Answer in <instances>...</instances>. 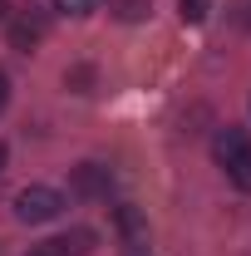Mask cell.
<instances>
[{
    "mask_svg": "<svg viewBox=\"0 0 251 256\" xmlns=\"http://www.w3.org/2000/svg\"><path fill=\"white\" fill-rule=\"evenodd\" d=\"M60 212H64V197L54 188H40V182H34V188H25L15 197V217H20V222H54Z\"/></svg>",
    "mask_w": 251,
    "mask_h": 256,
    "instance_id": "1",
    "label": "cell"
},
{
    "mask_svg": "<svg viewBox=\"0 0 251 256\" xmlns=\"http://www.w3.org/2000/svg\"><path fill=\"white\" fill-rule=\"evenodd\" d=\"M69 188H74V197H84V202H98V197L114 192V172L104 162H79V168H69Z\"/></svg>",
    "mask_w": 251,
    "mask_h": 256,
    "instance_id": "2",
    "label": "cell"
},
{
    "mask_svg": "<svg viewBox=\"0 0 251 256\" xmlns=\"http://www.w3.org/2000/svg\"><path fill=\"white\" fill-rule=\"evenodd\" d=\"M114 226H118V236H124V252L128 256H143V252H148V217H143L133 202L114 207Z\"/></svg>",
    "mask_w": 251,
    "mask_h": 256,
    "instance_id": "3",
    "label": "cell"
},
{
    "mask_svg": "<svg viewBox=\"0 0 251 256\" xmlns=\"http://www.w3.org/2000/svg\"><path fill=\"white\" fill-rule=\"evenodd\" d=\"M94 232L89 226H74V232H64V236H50V242H40L30 246L25 256H94Z\"/></svg>",
    "mask_w": 251,
    "mask_h": 256,
    "instance_id": "4",
    "label": "cell"
},
{
    "mask_svg": "<svg viewBox=\"0 0 251 256\" xmlns=\"http://www.w3.org/2000/svg\"><path fill=\"white\" fill-rule=\"evenodd\" d=\"M246 148H251V138H246V128H242V124H222L217 133H212V158H217L222 168H232Z\"/></svg>",
    "mask_w": 251,
    "mask_h": 256,
    "instance_id": "5",
    "label": "cell"
},
{
    "mask_svg": "<svg viewBox=\"0 0 251 256\" xmlns=\"http://www.w3.org/2000/svg\"><path fill=\"white\" fill-rule=\"evenodd\" d=\"M40 40H44V15H15L10 20V50L30 54Z\"/></svg>",
    "mask_w": 251,
    "mask_h": 256,
    "instance_id": "6",
    "label": "cell"
},
{
    "mask_svg": "<svg viewBox=\"0 0 251 256\" xmlns=\"http://www.w3.org/2000/svg\"><path fill=\"white\" fill-rule=\"evenodd\" d=\"M207 10H212V0H178L182 25H202V20H207Z\"/></svg>",
    "mask_w": 251,
    "mask_h": 256,
    "instance_id": "7",
    "label": "cell"
},
{
    "mask_svg": "<svg viewBox=\"0 0 251 256\" xmlns=\"http://www.w3.org/2000/svg\"><path fill=\"white\" fill-rule=\"evenodd\" d=\"M226 172H232V182H236V188H242V192H251V148H246V153H242V158H236V162H232Z\"/></svg>",
    "mask_w": 251,
    "mask_h": 256,
    "instance_id": "8",
    "label": "cell"
},
{
    "mask_svg": "<svg viewBox=\"0 0 251 256\" xmlns=\"http://www.w3.org/2000/svg\"><path fill=\"white\" fill-rule=\"evenodd\" d=\"M54 10H60V15H74V20H79V15L98 10V0H54Z\"/></svg>",
    "mask_w": 251,
    "mask_h": 256,
    "instance_id": "9",
    "label": "cell"
},
{
    "mask_svg": "<svg viewBox=\"0 0 251 256\" xmlns=\"http://www.w3.org/2000/svg\"><path fill=\"white\" fill-rule=\"evenodd\" d=\"M64 84H74L79 94H89V84H94V69H69V74H64Z\"/></svg>",
    "mask_w": 251,
    "mask_h": 256,
    "instance_id": "10",
    "label": "cell"
},
{
    "mask_svg": "<svg viewBox=\"0 0 251 256\" xmlns=\"http://www.w3.org/2000/svg\"><path fill=\"white\" fill-rule=\"evenodd\" d=\"M118 5H124V10H118L124 20H143V15H148V5H143V0H118Z\"/></svg>",
    "mask_w": 251,
    "mask_h": 256,
    "instance_id": "11",
    "label": "cell"
},
{
    "mask_svg": "<svg viewBox=\"0 0 251 256\" xmlns=\"http://www.w3.org/2000/svg\"><path fill=\"white\" fill-rule=\"evenodd\" d=\"M232 20H236V25H242V30H251V0H242V5H236V10H232Z\"/></svg>",
    "mask_w": 251,
    "mask_h": 256,
    "instance_id": "12",
    "label": "cell"
},
{
    "mask_svg": "<svg viewBox=\"0 0 251 256\" xmlns=\"http://www.w3.org/2000/svg\"><path fill=\"white\" fill-rule=\"evenodd\" d=\"M5 104H10V79L0 74V108H5Z\"/></svg>",
    "mask_w": 251,
    "mask_h": 256,
    "instance_id": "13",
    "label": "cell"
},
{
    "mask_svg": "<svg viewBox=\"0 0 251 256\" xmlns=\"http://www.w3.org/2000/svg\"><path fill=\"white\" fill-rule=\"evenodd\" d=\"M0 20H10V0H0Z\"/></svg>",
    "mask_w": 251,
    "mask_h": 256,
    "instance_id": "14",
    "label": "cell"
},
{
    "mask_svg": "<svg viewBox=\"0 0 251 256\" xmlns=\"http://www.w3.org/2000/svg\"><path fill=\"white\" fill-rule=\"evenodd\" d=\"M5 158H10V153H5V143H0V172H5Z\"/></svg>",
    "mask_w": 251,
    "mask_h": 256,
    "instance_id": "15",
    "label": "cell"
}]
</instances>
